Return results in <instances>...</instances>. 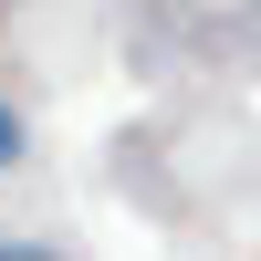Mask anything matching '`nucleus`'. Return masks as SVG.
Returning a JSON list of instances; mask_svg holds the SVG:
<instances>
[{"label":"nucleus","instance_id":"1","mask_svg":"<svg viewBox=\"0 0 261 261\" xmlns=\"http://www.w3.org/2000/svg\"><path fill=\"white\" fill-rule=\"evenodd\" d=\"M11 157H21V105L0 94V167H11Z\"/></svg>","mask_w":261,"mask_h":261}]
</instances>
